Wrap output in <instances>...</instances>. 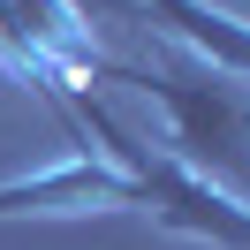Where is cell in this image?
<instances>
[{
  "label": "cell",
  "mask_w": 250,
  "mask_h": 250,
  "mask_svg": "<svg viewBox=\"0 0 250 250\" xmlns=\"http://www.w3.org/2000/svg\"><path fill=\"white\" fill-rule=\"evenodd\" d=\"M61 122L106 137V159L137 182V212H152L167 235H189V243H212V250H250V197H243V189L182 167L167 144H144L137 129H122L106 106H91L83 91L61 106Z\"/></svg>",
  "instance_id": "6da1fadb"
},
{
  "label": "cell",
  "mask_w": 250,
  "mask_h": 250,
  "mask_svg": "<svg viewBox=\"0 0 250 250\" xmlns=\"http://www.w3.org/2000/svg\"><path fill=\"white\" fill-rule=\"evenodd\" d=\"M137 16H144V31L174 38V53H189L212 76H228V83L250 91V23L243 16L212 8V0H137Z\"/></svg>",
  "instance_id": "277c9868"
},
{
  "label": "cell",
  "mask_w": 250,
  "mask_h": 250,
  "mask_svg": "<svg viewBox=\"0 0 250 250\" xmlns=\"http://www.w3.org/2000/svg\"><path fill=\"white\" fill-rule=\"evenodd\" d=\"M83 212H137V182L99 152H68L38 174L0 182V220H83Z\"/></svg>",
  "instance_id": "3957f363"
},
{
  "label": "cell",
  "mask_w": 250,
  "mask_h": 250,
  "mask_svg": "<svg viewBox=\"0 0 250 250\" xmlns=\"http://www.w3.org/2000/svg\"><path fill=\"white\" fill-rule=\"evenodd\" d=\"M137 91H152L174 122L167 152L197 174H250V91L228 76H212L205 61L174 53V68H137Z\"/></svg>",
  "instance_id": "7a4b0ae2"
},
{
  "label": "cell",
  "mask_w": 250,
  "mask_h": 250,
  "mask_svg": "<svg viewBox=\"0 0 250 250\" xmlns=\"http://www.w3.org/2000/svg\"><path fill=\"white\" fill-rule=\"evenodd\" d=\"M76 8H83V16L99 8V16H129V23H144V16H137V0H76Z\"/></svg>",
  "instance_id": "5b68a950"
},
{
  "label": "cell",
  "mask_w": 250,
  "mask_h": 250,
  "mask_svg": "<svg viewBox=\"0 0 250 250\" xmlns=\"http://www.w3.org/2000/svg\"><path fill=\"white\" fill-rule=\"evenodd\" d=\"M0 68H8V76H16V68H23V53H16V38H8V16H0Z\"/></svg>",
  "instance_id": "8992f818"
}]
</instances>
